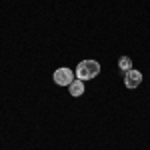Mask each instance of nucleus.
Here are the masks:
<instances>
[{
  "label": "nucleus",
  "instance_id": "f257e3e1",
  "mask_svg": "<svg viewBox=\"0 0 150 150\" xmlns=\"http://www.w3.org/2000/svg\"><path fill=\"white\" fill-rule=\"evenodd\" d=\"M100 62H96V60H82L80 64L76 66V78H80V80H92L96 78L98 74H100Z\"/></svg>",
  "mask_w": 150,
  "mask_h": 150
},
{
  "label": "nucleus",
  "instance_id": "f03ea898",
  "mask_svg": "<svg viewBox=\"0 0 150 150\" xmlns=\"http://www.w3.org/2000/svg\"><path fill=\"white\" fill-rule=\"evenodd\" d=\"M74 76H76V72H72V68H68V66H62V68H56V70H54L52 80L56 82L58 86H70L72 82L76 80Z\"/></svg>",
  "mask_w": 150,
  "mask_h": 150
},
{
  "label": "nucleus",
  "instance_id": "7ed1b4c3",
  "mask_svg": "<svg viewBox=\"0 0 150 150\" xmlns=\"http://www.w3.org/2000/svg\"><path fill=\"white\" fill-rule=\"evenodd\" d=\"M140 82H142V72H140V70L130 68L128 72H124V86H126V88L134 90V88L140 86Z\"/></svg>",
  "mask_w": 150,
  "mask_h": 150
},
{
  "label": "nucleus",
  "instance_id": "20e7f679",
  "mask_svg": "<svg viewBox=\"0 0 150 150\" xmlns=\"http://www.w3.org/2000/svg\"><path fill=\"white\" fill-rule=\"evenodd\" d=\"M68 90H70V96H74V98L82 96V94H84V80L76 78V80H74V82L68 86Z\"/></svg>",
  "mask_w": 150,
  "mask_h": 150
},
{
  "label": "nucleus",
  "instance_id": "39448f33",
  "mask_svg": "<svg viewBox=\"0 0 150 150\" xmlns=\"http://www.w3.org/2000/svg\"><path fill=\"white\" fill-rule=\"evenodd\" d=\"M118 66H120V70L128 72V70L132 68V60H130L128 56H120V60H118Z\"/></svg>",
  "mask_w": 150,
  "mask_h": 150
}]
</instances>
